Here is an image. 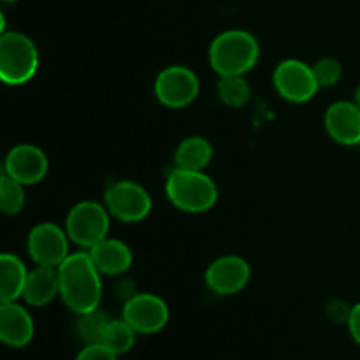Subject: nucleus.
<instances>
[{
    "instance_id": "1",
    "label": "nucleus",
    "mask_w": 360,
    "mask_h": 360,
    "mask_svg": "<svg viewBox=\"0 0 360 360\" xmlns=\"http://www.w3.org/2000/svg\"><path fill=\"white\" fill-rule=\"evenodd\" d=\"M60 297L76 315L90 313L101 306L102 274L91 262L88 252H74L60 264Z\"/></svg>"
},
{
    "instance_id": "2",
    "label": "nucleus",
    "mask_w": 360,
    "mask_h": 360,
    "mask_svg": "<svg viewBox=\"0 0 360 360\" xmlns=\"http://www.w3.org/2000/svg\"><path fill=\"white\" fill-rule=\"evenodd\" d=\"M259 58V41L246 30L221 32L210 46V63L220 76H245Z\"/></svg>"
},
{
    "instance_id": "3",
    "label": "nucleus",
    "mask_w": 360,
    "mask_h": 360,
    "mask_svg": "<svg viewBox=\"0 0 360 360\" xmlns=\"http://www.w3.org/2000/svg\"><path fill=\"white\" fill-rule=\"evenodd\" d=\"M165 195L179 211L199 214L214 207L218 188L211 176L204 171H185L174 167L165 181Z\"/></svg>"
},
{
    "instance_id": "4",
    "label": "nucleus",
    "mask_w": 360,
    "mask_h": 360,
    "mask_svg": "<svg viewBox=\"0 0 360 360\" xmlns=\"http://www.w3.org/2000/svg\"><path fill=\"white\" fill-rule=\"evenodd\" d=\"M39 51L28 35L4 32L0 35V79L9 86H20L35 76Z\"/></svg>"
},
{
    "instance_id": "5",
    "label": "nucleus",
    "mask_w": 360,
    "mask_h": 360,
    "mask_svg": "<svg viewBox=\"0 0 360 360\" xmlns=\"http://www.w3.org/2000/svg\"><path fill=\"white\" fill-rule=\"evenodd\" d=\"M111 227V214L108 207L95 200H83L70 207L65 218V232L70 243L90 250L108 238Z\"/></svg>"
},
{
    "instance_id": "6",
    "label": "nucleus",
    "mask_w": 360,
    "mask_h": 360,
    "mask_svg": "<svg viewBox=\"0 0 360 360\" xmlns=\"http://www.w3.org/2000/svg\"><path fill=\"white\" fill-rule=\"evenodd\" d=\"M104 206L116 220L123 224H139L150 214L151 197L139 183L122 179L105 190Z\"/></svg>"
},
{
    "instance_id": "7",
    "label": "nucleus",
    "mask_w": 360,
    "mask_h": 360,
    "mask_svg": "<svg viewBox=\"0 0 360 360\" xmlns=\"http://www.w3.org/2000/svg\"><path fill=\"white\" fill-rule=\"evenodd\" d=\"M200 91V83L192 69L183 65L165 67L155 79V95L165 108L183 109L192 104Z\"/></svg>"
},
{
    "instance_id": "8",
    "label": "nucleus",
    "mask_w": 360,
    "mask_h": 360,
    "mask_svg": "<svg viewBox=\"0 0 360 360\" xmlns=\"http://www.w3.org/2000/svg\"><path fill=\"white\" fill-rule=\"evenodd\" d=\"M273 83L278 94L285 101L294 102V104H304L311 101L320 90L313 67L295 58L278 63L273 74Z\"/></svg>"
},
{
    "instance_id": "9",
    "label": "nucleus",
    "mask_w": 360,
    "mask_h": 360,
    "mask_svg": "<svg viewBox=\"0 0 360 360\" xmlns=\"http://www.w3.org/2000/svg\"><path fill=\"white\" fill-rule=\"evenodd\" d=\"M69 241L70 239L65 229L58 227L51 221H42V224L35 225L28 234L27 248L30 259L37 266L60 267V264L70 255Z\"/></svg>"
},
{
    "instance_id": "10",
    "label": "nucleus",
    "mask_w": 360,
    "mask_h": 360,
    "mask_svg": "<svg viewBox=\"0 0 360 360\" xmlns=\"http://www.w3.org/2000/svg\"><path fill=\"white\" fill-rule=\"evenodd\" d=\"M169 306L162 297L155 294L141 292L132 299L123 302L122 319L136 330L137 334H157L167 326Z\"/></svg>"
},
{
    "instance_id": "11",
    "label": "nucleus",
    "mask_w": 360,
    "mask_h": 360,
    "mask_svg": "<svg viewBox=\"0 0 360 360\" xmlns=\"http://www.w3.org/2000/svg\"><path fill=\"white\" fill-rule=\"evenodd\" d=\"M252 278L250 264L243 257L225 255L207 266L204 280L207 288L217 295H234L248 285Z\"/></svg>"
},
{
    "instance_id": "12",
    "label": "nucleus",
    "mask_w": 360,
    "mask_h": 360,
    "mask_svg": "<svg viewBox=\"0 0 360 360\" xmlns=\"http://www.w3.org/2000/svg\"><path fill=\"white\" fill-rule=\"evenodd\" d=\"M49 169L48 157L34 144H18L9 150L4 164V174L11 176L21 185H37L46 178Z\"/></svg>"
},
{
    "instance_id": "13",
    "label": "nucleus",
    "mask_w": 360,
    "mask_h": 360,
    "mask_svg": "<svg viewBox=\"0 0 360 360\" xmlns=\"http://www.w3.org/2000/svg\"><path fill=\"white\" fill-rule=\"evenodd\" d=\"M326 130L343 146L360 144V108L354 101H338L326 111Z\"/></svg>"
},
{
    "instance_id": "14",
    "label": "nucleus",
    "mask_w": 360,
    "mask_h": 360,
    "mask_svg": "<svg viewBox=\"0 0 360 360\" xmlns=\"http://www.w3.org/2000/svg\"><path fill=\"white\" fill-rule=\"evenodd\" d=\"M35 333L34 320L28 309L18 302L0 304V340L6 347L23 348Z\"/></svg>"
},
{
    "instance_id": "15",
    "label": "nucleus",
    "mask_w": 360,
    "mask_h": 360,
    "mask_svg": "<svg viewBox=\"0 0 360 360\" xmlns=\"http://www.w3.org/2000/svg\"><path fill=\"white\" fill-rule=\"evenodd\" d=\"M91 262L104 276H122L134 262L132 250L120 239L105 238L88 250Z\"/></svg>"
},
{
    "instance_id": "16",
    "label": "nucleus",
    "mask_w": 360,
    "mask_h": 360,
    "mask_svg": "<svg viewBox=\"0 0 360 360\" xmlns=\"http://www.w3.org/2000/svg\"><path fill=\"white\" fill-rule=\"evenodd\" d=\"M56 295H60L58 267L37 266L28 273L23 295H21L28 306L42 308L55 301Z\"/></svg>"
},
{
    "instance_id": "17",
    "label": "nucleus",
    "mask_w": 360,
    "mask_h": 360,
    "mask_svg": "<svg viewBox=\"0 0 360 360\" xmlns=\"http://www.w3.org/2000/svg\"><path fill=\"white\" fill-rule=\"evenodd\" d=\"M28 271L13 253L0 255V302H16L23 295Z\"/></svg>"
},
{
    "instance_id": "18",
    "label": "nucleus",
    "mask_w": 360,
    "mask_h": 360,
    "mask_svg": "<svg viewBox=\"0 0 360 360\" xmlns=\"http://www.w3.org/2000/svg\"><path fill=\"white\" fill-rule=\"evenodd\" d=\"M213 160V146L202 136L186 137L174 151V165L185 171H204Z\"/></svg>"
},
{
    "instance_id": "19",
    "label": "nucleus",
    "mask_w": 360,
    "mask_h": 360,
    "mask_svg": "<svg viewBox=\"0 0 360 360\" xmlns=\"http://www.w3.org/2000/svg\"><path fill=\"white\" fill-rule=\"evenodd\" d=\"M137 333L123 319H109L98 343L104 345L116 355H123L130 352L136 345Z\"/></svg>"
},
{
    "instance_id": "20",
    "label": "nucleus",
    "mask_w": 360,
    "mask_h": 360,
    "mask_svg": "<svg viewBox=\"0 0 360 360\" xmlns=\"http://www.w3.org/2000/svg\"><path fill=\"white\" fill-rule=\"evenodd\" d=\"M217 91L221 104L234 109L248 104L250 97H252V86L245 76H220Z\"/></svg>"
},
{
    "instance_id": "21",
    "label": "nucleus",
    "mask_w": 360,
    "mask_h": 360,
    "mask_svg": "<svg viewBox=\"0 0 360 360\" xmlns=\"http://www.w3.org/2000/svg\"><path fill=\"white\" fill-rule=\"evenodd\" d=\"M108 322H109V316L98 308L90 313L77 315L76 327H74L77 340H79L83 345L98 343L102 336V330H104L105 323Z\"/></svg>"
},
{
    "instance_id": "22",
    "label": "nucleus",
    "mask_w": 360,
    "mask_h": 360,
    "mask_svg": "<svg viewBox=\"0 0 360 360\" xmlns=\"http://www.w3.org/2000/svg\"><path fill=\"white\" fill-rule=\"evenodd\" d=\"M25 185L13 179L11 176L2 174L0 178V210L7 217L18 214L25 207Z\"/></svg>"
},
{
    "instance_id": "23",
    "label": "nucleus",
    "mask_w": 360,
    "mask_h": 360,
    "mask_svg": "<svg viewBox=\"0 0 360 360\" xmlns=\"http://www.w3.org/2000/svg\"><path fill=\"white\" fill-rule=\"evenodd\" d=\"M311 67L320 88L334 86L340 83L341 76H343V67H341L340 60L333 58V56H323Z\"/></svg>"
},
{
    "instance_id": "24",
    "label": "nucleus",
    "mask_w": 360,
    "mask_h": 360,
    "mask_svg": "<svg viewBox=\"0 0 360 360\" xmlns=\"http://www.w3.org/2000/svg\"><path fill=\"white\" fill-rule=\"evenodd\" d=\"M352 309L354 306L348 304L347 301H341V299H333V301L327 302L326 306V315L327 319L333 323H340V326H347L348 320H350Z\"/></svg>"
},
{
    "instance_id": "25",
    "label": "nucleus",
    "mask_w": 360,
    "mask_h": 360,
    "mask_svg": "<svg viewBox=\"0 0 360 360\" xmlns=\"http://www.w3.org/2000/svg\"><path fill=\"white\" fill-rule=\"evenodd\" d=\"M76 360H118V355L105 348L104 345H83L81 352L77 354Z\"/></svg>"
},
{
    "instance_id": "26",
    "label": "nucleus",
    "mask_w": 360,
    "mask_h": 360,
    "mask_svg": "<svg viewBox=\"0 0 360 360\" xmlns=\"http://www.w3.org/2000/svg\"><path fill=\"white\" fill-rule=\"evenodd\" d=\"M347 327L352 340H354L360 347V302L354 304V309H352V315H350V320H348Z\"/></svg>"
},
{
    "instance_id": "27",
    "label": "nucleus",
    "mask_w": 360,
    "mask_h": 360,
    "mask_svg": "<svg viewBox=\"0 0 360 360\" xmlns=\"http://www.w3.org/2000/svg\"><path fill=\"white\" fill-rule=\"evenodd\" d=\"M136 294L137 292H136V287H134L132 281L122 280L118 285H116V295H118L123 302H127L129 299H132Z\"/></svg>"
},
{
    "instance_id": "28",
    "label": "nucleus",
    "mask_w": 360,
    "mask_h": 360,
    "mask_svg": "<svg viewBox=\"0 0 360 360\" xmlns=\"http://www.w3.org/2000/svg\"><path fill=\"white\" fill-rule=\"evenodd\" d=\"M354 102H355V104H357V105H359V108H360V83H359V86H357V88H355Z\"/></svg>"
},
{
    "instance_id": "29",
    "label": "nucleus",
    "mask_w": 360,
    "mask_h": 360,
    "mask_svg": "<svg viewBox=\"0 0 360 360\" xmlns=\"http://www.w3.org/2000/svg\"><path fill=\"white\" fill-rule=\"evenodd\" d=\"M4 2H16V0H4Z\"/></svg>"
}]
</instances>
